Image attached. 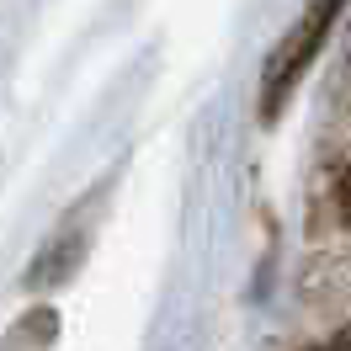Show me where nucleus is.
Instances as JSON below:
<instances>
[{"mask_svg": "<svg viewBox=\"0 0 351 351\" xmlns=\"http://www.w3.org/2000/svg\"><path fill=\"white\" fill-rule=\"evenodd\" d=\"M314 351H351V341L341 335V341H325V346H314Z\"/></svg>", "mask_w": 351, "mask_h": 351, "instance_id": "7ed1b4c3", "label": "nucleus"}, {"mask_svg": "<svg viewBox=\"0 0 351 351\" xmlns=\"http://www.w3.org/2000/svg\"><path fill=\"white\" fill-rule=\"evenodd\" d=\"M335 11H341V0H314V5L304 11V22L287 32V43L271 53V64H266V96H261V112H266V117H277L282 96L298 86V75L308 69V59L319 53L325 32L335 27Z\"/></svg>", "mask_w": 351, "mask_h": 351, "instance_id": "f257e3e1", "label": "nucleus"}, {"mask_svg": "<svg viewBox=\"0 0 351 351\" xmlns=\"http://www.w3.org/2000/svg\"><path fill=\"white\" fill-rule=\"evenodd\" d=\"M335 202H341V219L351 223V165L341 171V181H335Z\"/></svg>", "mask_w": 351, "mask_h": 351, "instance_id": "f03ea898", "label": "nucleus"}]
</instances>
